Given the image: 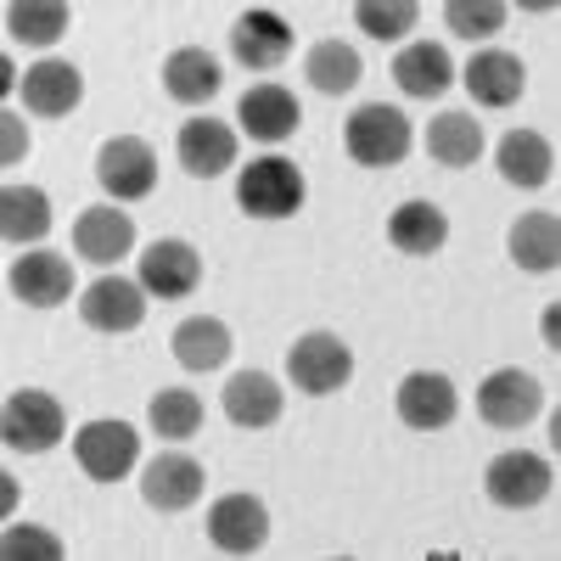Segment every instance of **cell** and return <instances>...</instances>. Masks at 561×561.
Masks as SVG:
<instances>
[{
  "instance_id": "obj_1",
  "label": "cell",
  "mask_w": 561,
  "mask_h": 561,
  "mask_svg": "<svg viewBox=\"0 0 561 561\" xmlns=\"http://www.w3.org/2000/svg\"><path fill=\"white\" fill-rule=\"evenodd\" d=\"M237 208L248 219H293L304 208V169L293 158H253L242 174H237Z\"/></svg>"
},
{
  "instance_id": "obj_2",
  "label": "cell",
  "mask_w": 561,
  "mask_h": 561,
  "mask_svg": "<svg viewBox=\"0 0 561 561\" xmlns=\"http://www.w3.org/2000/svg\"><path fill=\"white\" fill-rule=\"evenodd\" d=\"M343 147L359 169H393L410 152V118L399 107H354L343 124Z\"/></svg>"
},
{
  "instance_id": "obj_3",
  "label": "cell",
  "mask_w": 561,
  "mask_h": 561,
  "mask_svg": "<svg viewBox=\"0 0 561 561\" xmlns=\"http://www.w3.org/2000/svg\"><path fill=\"white\" fill-rule=\"evenodd\" d=\"M62 427H68V415L45 388H23V393L7 399V410H0V438H7V449H18V455L57 449Z\"/></svg>"
},
{
  "instance_id": "obj_4",
  "label": "cell",
  "mask_w": 561,
  "mask_h": 561,
  "mask_svg": "<svg viewBox=\"0 0 561 561\" xmlns=\"http://www.w3.org/2000/svg\"><path fill=\"white\" fill-rule=\"evenodd\" d=\"M287 377H293V388L325 399V393L348 388V377H354V354H348V343L332 337V332H309V337H298L293 354H287Z\"/></svg>"
},
{
  "instance_id": "obj_5",
  "label": "cell",
  "mask_w": 561,
  "mask_h": 561,
  "mask_svg": "<svg viewBox=\"0 0 561 561\" xmlns=\"http://www.w3.org/2000/svg\"><path fill=\"white\" fill-rule=\"evenodd\" d=\"M73 460L84 466V478L118 483V478H129V466L140 460V438H135L129 421H90V427L73 438Z\"/></svg>"
},
{
  "instance_id": "obj_6",
  "label": "cell",
  "mask_w": 561,
  "mask_h": 561,
  "mask_svg": "<svg viewBox=\"0 0 561 561\" xmlns=\"http://www.w3.org/2000/svg\"><path fill=\"white\" fill-rule=\"evenodd\" d=\"M539 404H545V388L517 365L494 370V377H483V388H478V415L489 421V427H528V421L539 415Z\"/></svg>"
},
{
  "instance_id": "obj_7",
  "label": "cell",
  "mask_w": 561,
  "mask_h": 561,
  "mask_svg": "<svg viewBox=\"0 0 561 561\" xmlns=\"http://www.w3.org/2000/svg\"><path fill=\"white\" fill-rule=\"evenodd\" d=\"M96 174H102V185H107L118 203H135V197H147L152 185H158V152L140 135H118V140H107V147H102Z\"/></svg>"
},
{
  "instance_id": "obj_8",
  "label": "cell",
  "mask_w": 561,
  "mask_h": 561,
  "mask_svg": "<svg viewBox=\"0 0 561 561\" xmlns=\"http://www.w3.org/2000/svg\"><path fill=\"white\" fill-rule=\"evenodd\" d=\"M489 500L494 505H511V511H523V505H539L545 494H550V483H556V472H550V460H539V455H528V449H511V455H500V460H489Z\"/></svg>"
},
{
  "instance_id": "obj_9",
  "label": "cell",
  "mask_w": 561,
  "mask_h": 561,
  "mask_svg": "<svg viewBox=\"0 0 561 561\" xmlns=\"http://www.w3.org/2000/svg\"><path fill=\"white\" fill-rule=\"evenodd\" d=\"M140 280H147V293L152 298H192L197 287H203V259H197V248L192 242H152L147 248V259H140Z\"/></svg>"
},
{
  "instance_id": "obj_10",
  "label": "cell",
  "mask_w": 561,
  "mask_h": 561,
  "mask_svg": "<svg viewBox=\"0 0 561 561\" xmlns=\"http://www.w3.org/2000/svg\"><path fill=\"white\" fill-rule=\"evenodd\" d=\"M140 309H147V293H140L135 280H118V275L90 280L84 298H79L84 325H96V332H135V325H140Z\"/></svg>"
},
{
  "instance_id": "obj_11",
  "label": "cell",
  "mask_w": 561,
  "mask_h": 561,
  "mask_svg": "<svg viewBox=\"0 0 561 561\" xmlns=\"http://www.w3.org/2000/svg\"><path fill=\"white\" fill-rule=\"evenodd\" d=\"M203 483L208 472L192 460V455H152L147 460V483H140V494H147V505L158 511H185V505H197L203 500Z\"/></svg>"
},
{
  "instance_id": "obj_12",
  "label": "cell",
  "mask_w": 561,
  "mask_h": 561,
  "mask_svg": "<svg viewBox=\"0 0 561 561\" xmlns=\"http://www.w3.org/2000/svg\"><path fill=\"white\" fill-rule=\"evenodd\" d=\"M270 534V517L253 494H225L214 511H208V539L225 550V556H253Z\"/></svg>"
},
{
  "instance_id": "obj_13",
  "label": "cell",
  "mask_w": 561,
  "mask_h": 561,
  "mask_svg": "<svg viewBox=\"0 0 561 561\" xmlns=\"http://www.w3.org/2000/svg\"><path fill=\"white\" fill-rule=\"evenodd\" d=\"M237 118H242V129L253 140L275 147V140H287L304 124V107H298V96H293L287 84H253L248 96H242V107H237Z\"/></svg>"
},
{
  "instance_id": "obj_14",
  "label": "cell",
  "mask_w": 561,
  "mask_h": 561,
  "mask_svg": "<svg viewBox=\"0 0 561 561\" xmlns=\"http://www.w3.org/2000/svg\"><path fill=\"white\" fill-rule=\"evenodd\" d=\"M455 382L438 377V370H415V377L399 382V415H404V427L415 433H438L455 421Z\"/></svg>"
},
{
  "instance_id": "obj_15",
  "label": "cell",
  "mask_w": 561,
  "mask_h": 561,
  "mask_svg": "<svg viewBox=\"0 0 561 561\" xmlns=\"http://www.w3.org/2000/svg\"><path fill=\"white\" fill-rule=\"evenodd\" d=\"M12 298L28 304V309H57L68 293H73V264L57 259V253H23L12 264Z\"/></svg>"
},
{
  "instance_id": "obj_16",
  "label": "cell",
  "mask_w": 561,
  "mask_h": 561,
  "mask_svg": "<svg viewBox=\"0 0 561 561\" xmlns=\"http://www.w3.org/2000/svg\"><path fill=\"white\" fill-rule=\"evenodd\" d=\"M393 84L404 90V96H415V102H433V96H444V90L455 84V62H449V51L438 39H415V45H404V51L393 57Z\"/></svg>"
},
{
  "instance_id": "obj_17",
  "label": "cell",
  "mask_w": 561,
  "mask_h": 561,
  "mask_svg": "<svg viewBox=\"0 0 561 561\" xmlns=\"http://www.w3.org/2000/svg\"><path fill=\"white\" fill-rule=\"evenodd\" d=\"M230 45H237L242 68H280L293 51V23L275 12H242L237 28H230Z\"/></svg>"
},
{
  "instance_id": "obj_18",
  "label": "cell",
  "mask_w": 561,
  "mask_h": 561,
  "mask_svg": "<svg viewBox=\"0 0 561 561\" xmlns=\"http://www.w3.org/2000/svg\"><path fill=\"white\" fill-rule=\"evenodd\" d=\"M466 96L483 102V107H511L523 96V84H528V68L523 57H511V51H478L472 62H466Z\"/></svg>"
},
{
  "instance_id": "obj_19",
  "label": "cell",
  "mask_w": 561,
  "mask_h": 561,
  "mask_svg": "<svg viewBox=\"0 0 561 561\" xmlns=\"http://www.w3.org/2000/svg\"><path fill=\"white\" fill-rule=\"evenodd\" d=\"M79 90H84V79H79V68L62 62V57H45V62H34V68L23 73V102H28V113H39V118L73 113V107H79Z\"/></svg>"
},
{
  "instance_id": "obj_20",
  "label": "cell",
  "mask_w": 561,
  "mask_h": 561,
  "mask_svg": "<svg viewBox=\"0 0 561 561\" xmlns=\"http://www.w3.org/2000/svg\"><path fill=\"white\" fill-rule=\"evenodd\" d=\"M73 248L90 264H118L135 248V219L124 208H84L73 225Z\"/></svg>"
},
{
  "instance_id": "obj_21",
  "label": "cell",
  "mask_w": 561,
  "mask_h": 561,
  "mask_svg": "<svg viewBox=\"0 0 561 561\" xmlns=\"http://www.w3.org/2000/svg\"><path fill=\"white\" fill-rule=\"evenodd\" d=\"M180 163H185V174H197V180L225 174L230 163H237V129L219 124V118H192L180 129Z\"/></svg>"
},
{
  "instance_id": "obj_22",
  "label": "cell",
  "mask_w": 561,
  "mask_h": 561,
  "mask_svg": "<svg viewBox=\"0 0 561 561\" xmlns=\"http://www.w3.org/2000/svg\"><path fill=\"white\" fill-rule=\"evenodd\" d=\"M388 242L399 253H410V259H433L449 242V219H444V208L421 203V197L415 203H399L393 219H388Z\"/></svg>"
},
{
  "instance_id": "obj_23",
  "label": "cell",
  "mask_w": 561,
  "mask_h": 561,
  "mask_svg": "<svg viewBox=\"0 0 561 561\" xmlns=\"http://www.w3.org/2000/svg\"><path fill=\"white\" fill-rule=\"evenodd\" d=\"M494 158H500V174L511 185H523V192H539V185L550 180V169H556V152H550V140L539 129H511Z\"/></svg>"
},
{
  "instance_id": "obj_24",
  "label": "cell",
  "mask_w": 561,
  "mask_h": 561,
  "mask_svg": "<svg viewBox=\"0 0 561 561\" xmlns=\"http://www.w3.org/2000/svg\"><path fill=\"white\" fill-rule=\"evenodd\" d=\"M225 415L237 421V427H270L280 415V388L270 370H237V377L225 382Z\"/></svg>"
},
{
  "instance_id": "obj_25",
  "label": "cell",
  "mask_w": 561,
  "mask_h": 561,
  "mask_svg": "<svg viewBox=\"0 0 561 561\" xmlns=\"http://www.w3.org/2000/svg\"><path fill=\"white\" fill-rule=\"evenodd\" d=\"M427 152L444 163V169H472L483 158V124L472 113H438L427 124Z\"/></svg>"
},
{
  "instance_id": "obj_26",
  "label": "cell",
  "mask_w": 561,
  "mask_h": 561,
  "mask_svg": "<svg viewBox=\"0 0 561 561\" xmlns=\"http://www.w3.org/2000/svg\"><path fill=\"white\" fill-rule=\"evenodd\" d=\"M174 359L185 370H219L230 359V332H225V320L214 314H192V320H180L174 325Z\"/></svg>"
},
{
  "instance_id": "obj_27",
  "label": "cell",
  "mask_w": 561,
  "mask_h": 561,
  "mask_svg": "<svg viewBox=\"0 0 561 561\" xmlns=\"http://www.w3.org/2000/svg\"><path fill=\"white\" fill-rule=\"evenodd\" d=\"M163 90L174 102L185 107H197V102H214V90H219V62L203 51V45H185V51H174L163 62Z\"/></svg>"
},
{
  "instance_id": "obj_28",
  "label": "cell",
  "mask_w": 561,
  "mask_h": 561,
  "mask_svg": "<svg viewBox=\"0 0 561 561\" xmlns=\"http://www.w3.org/2000/svg\"><path fill=\"white\" fill-rule=\"evenodd\" d=\"M511 259H517L523 270L545 275L561 264V219L556 214H523L517 225H511Z\"/></svg>"
},
{
  "instance_id": "obj_29",
  "label": "cell",
  "mask_w": 561,
  "mask_h": 561,
  "mask_svg": "<svg viewBox=\"0 0 561 561\" xmlns=\"http://www.w3.org/2000/svg\"><path fill=\"white\" fill-rule=\"evenodd\" d=\"M51 230V203L39 185H7L0 192V237L7 242H39Z\"/></svg>"
},
{
  "instance_id": "obj_30",
  "label": "cell",
  "mask_w": 561,
  "mask_h": 561,
  "mask_svg": "<svg viewBox=\"0 0 561 561\" xmlns=\"http://www.w3.org/2000/svg\"><path fill=\"white\" fill-rule=\"evenodd\" d=\"M7 28L23 45H57L68 34V7H62V0H12V7H7Z\"/></svg>"
},
{
  "instance_id": "obj_31",
  "label": "cell",
  "mask_w": 561,
  "mask_h": 561,
  "mask_svg": "<svg viewBox=\"0 0 561 561\" xmlns=\"http://www.w3.org/2000/svg\"><path fill=\"white\" fill-rule=\"evenodd\" d=\"M304 68H309V84L325 90V96H348V90L359 84V57H354L348 39H320Z\"/></svg>"
},
{
  "instance_id": "obj_32",
  "label": "cell",
  "mask_w": 561,
  "mask_h": 561,
  "mask_svg": "<svg viewBox=\"0 0 561 561\" xmlns=\"http://www.w3.org/2000/svg\"><path fill=\"white\" fill-rule=\"evenodd\" d=\"M147 421H152L158 438H174V444H180V438H192V433L203 427V404H197L192 388H163V393L152 399Z\"/></svg>"
},
{
  "instance_id": "obj_33",
  "label": "cell",
  "mask_w": 561,
  "mask_h": 561,
  "mask_svg": "<svg viewBox=\"0 0 561 561\" xmlns=\"http://www.w3.org/2000/svg\"><path fill=\"white\" fill-rule=\"evenodd\" d=\"M354 18H359V28H365L370 39H404V34L415 28L421 7H415V0H359Z\"/></svg>"
},
{
  "instance_id": "obj_34",
  "label": "cell",
  "mask_w": 561,
  "mask_h": 561,
  "mask_svg": "<svg viewBox=\"0 0 561 561\" xmlns=\"http://www.w3.org/2000/svg\"><path fill=\"white\" fill-rule=\"evenodd\" d=\"M449 28L460 39H483L494 28H505V0H449Z\"/></svg>"
},
{
  "instance_id": "obj_35",
  "label": "cell",
  "mask_w": 561,
  "mask_h": 561,
  "mask_svg": "<svg viewBox=\"0 0 561 561\" xmlns=\"http://www.w3.org/2000/svg\"><path fill=\"white\" fill-rule=\"evenodd\" d=\"M0 556L7 561H62V539L51 528H7Z\"/></svg>"
},
{
  "instance_id": "obj_36",
  "label": "cell",
  "mask_w": 561,
  "mask_h": 561,
  "mask_svg": "<svg viewBox=\"0 0 561 561\" xmlns=\"http://www.w3.org/2000/svg\"><path fill=\"white\" fill-rule=\"evenodd\" d=\"M18 158H28V129H23V118H12V107L0 113V163H18Z\"/></svg>"
},
{
  "instance_id": "obj_37",
  "label": "cell",
  "mask_w": 561,
  "mask_h": 561,
  "mask_svg": "<svg viewBox=\"0 0 561 561\" xmlns=\"http://www.w3.org/2000/svg\"><path fill=\"white\" fill-rule=\"evenodd\" d=\"M556 320H561V309L550 304V309H545V320H539V332H545V343H550V348H556V337H561V332H556Z\"/></svg>"
}]
</instances>
